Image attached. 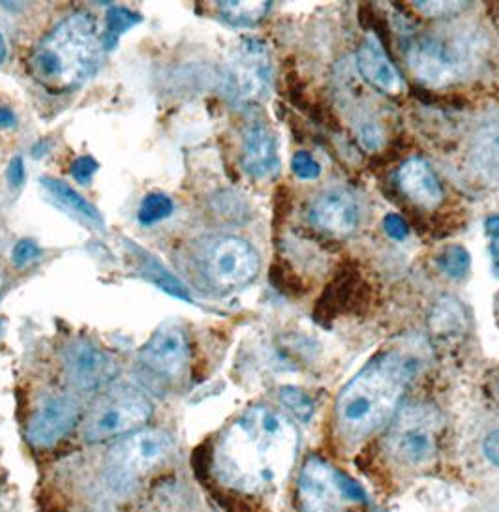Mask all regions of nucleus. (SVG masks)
<instances>
[{
  "instance_id": "nucleus-1",
  "label": "nucleus",
  "mask_w": 499,
  "mask_h": 512,
  "mask_svg": "<svg viewBox=\"0 0 499 512\" xmlns=\"http://www.w3.org/2000/svg\"><path fill=\"white\" fill-rule=\"evenodd\" d=\"M297 447V430L282 413L267 406L250 407L220 437L214 471L235 490L261 494L288 477Z\"/></svg>"
},
{
  "instance_id": "nucleus-2",
  "label": "nucleus",
  "mask_w": 499,
  "mask_h": 512,
  "mask_svg": "<svg viewBox=\"0 0 499 512\" xmlns=\"http://www.w3.org/2000/svg\"><path fill=\"white\" fill-rule=\"evenodd\" d=\"M417 359L389 349L376 355L349 381L336 400V422L342 437L359 443L394 419Z\"/></svg>"
},
{
  "instance_id": "nucleus-3",
  "label": "nucleus",
  "mask_w": 499,
  "mask_h": 512,
  "mask_svg": "<svg viewBox=\"0 0 499 512\" xmlns=\"http://www.w3.org/2000/svg\"><path fill=\"white\" fill-rule=\"evenodd\" d=\"M100 46L102 38L94 16L89 12L70 14L34 47L29 70L47 91H74L94 74Z\"/></svg>"
},
{
  "instance_id": "nucleus-4",
  "label": "nucleus",
  "mask_w": 499,
  "mask_h": 512,
  "mask_svg": "<svg viewBox=\"0 0 499 512\" xmlns=\"http://www.w3.org/2000/svg\"><path fill=\"white\" fill-rule=\"evenodd\" d=\"M173 447V439L162 430H137L124 437L107 454V484L115 492H128L139 477L169 458Z\"/></svg>"
},
{
  "instance_id": "nucleus-5",
  "label": "nucleus",
  "mask_w": 499,
  "mask_h": 512,
  "mask_svg": "<svg viewBox=\"0 0 499 512\" xmlns=\"http://www.w3.org/2000/svg\"><path fill=\"white\" fill-rule=\"evenodd\" d=\"M297 496L301 512H348L349 505L366 501L359 482L318 456H310L304 462Z\"/></svg>"
},
{
  "instance_id": "nucleus-6",
  "label": "nucleus",
  "mask_w": 499,
  "mask_h": 512,
  "mask_svg": "<svg viewBox=\"0 0 499 512\" xmlns=\"http://www.w3.org/2000/svg\"><path fill=\"white\" fill-rule=\"evenodd\" d=\"M152 417V404L145 392L134 387H119L106 392L92 407L85 421V437L104 441L141 430Z\"/></svg>"
},
{
  "instance_id": "nucleus-7",
  "label": "nucleus",
  "mask_w": 499,
  "mask_h": 512,
  "mask_svg": "<svg viewBox=\"0 0 499 512\" xmlns=\"http://www.w3.org/2000/svg\"><path fill=\"white\" fill-rule=\"evenodd\" d=\"M259 256L250 242L239 237H220L201 254V271L220 291H235L256 280Z\"/></svg>"
},
{
  "instance_id": "nucleus-8",
  "label": "nucleus",
  "mask_w": 499,
  "mask_h": 512,
  "mask_svg": "<svg viewBox=\"0 0 499 512\" xmlns=\"http://www.w3.org/2000/svg\"><path fill=\"white\" fill-rule=\"evenodd\" d=\"M439 417L432 407L404 409L394 421L389 447L408 466L428 464L438 451Z\"/></svg>"
},
{
  "instance_id": "nucleus-9",
  "label": "nucleus",
  "mask_w": 499,
  "mask_h": 512,
  "mask_svg": "<svg viewBox=\"0 0 499 512\" xmlns=\"http://www.w3.org/2000/svg\"><path fill=\"white\" fill-rule=\"evenodd\" d=\"M192 359L188 334L179 323L167 321L158 327L139 351V364L145 374L162 383H175L186 374Z\"/></svg>"
},
{
  "instance_id": "nucleus-10",
  "label": "nucleus",
  "mask_w": 499,
  "mask_h": 512,
  "mask_svg": "<svg viewBox=\"0 0 499 512\" xmlns=\"http://www.w3.org/2000/svg\"><path fill=\"white\" fill-rule=\"evenodd\" d=\"M408 62L413 74L419 79L443 87L453 83L464 72L466 53L454 40L424 36L409 47Z\"/></svg>"
},
{
  "instance_id": "nucleus-11",
  "label": "nucleus",
  "mask_w": 499,
  "mask_h": 512,
  "mask_svg": "<svg viewBox=\"0 0 499 512\" xmlns=\"http://www.w3.org/2000/svg\"><path fill=\"white\" fill-rule=\"evenodd\" d=\"M271 81V62L265 46L258 40H246L227 62V94L239 102H256Z\"/></svg>"
},
{
  "instance_id": "nucleus-12",
  "label": "nucleus",
  "mask_w": 499,
  "mask_h": 512,
  "mask_svg": "<svg viewBox=\"0 0 499 512\" xmlns=\"http://www.w3.org/2000/svg\"><path fill=\"white\" fill-rule=\"evenodd\" d=\"M62 364L68 381L79 391L104 389L119 374L115 357L85 338L64 347Z\"/></svg>"
},
{
  "instance_id": "nucleus-13",
  "label": "nucleus",
  "mask_w": 499,
  "mask_h": 512,
  "mask_svg": "<svg viewBox=\"0 0 499 512\" xmlns=\"http://www.w3.org/2000/svg\"><path fill=\"white\" fill-rule=\"evenodd\" d=\"M81 415V407L70 394H49L32 411L27 439L38 449H49L68 436Z\"/></svg>"
},
{
  "instance_id": "nucleus-14",
  "label": "nucleus",
  "mask_w": 499,
  "mask_h": 512,
  "mask_svg": "<svg viewBox=\"0 0 499 512\" xmlns=\"http://www.w3.org/2000/svg\"><path fill=\"white\" fill-rule=\"evenodd\" d=\"M359 205L344 188H331L319 194L310 207L314 226L338 237H346L359 226Z\"/></svg>"
},
{
  "instance_id": "nucleus-15",
  "label": "nucleus",
  "mask_w": 499,
  "mask_h": 512,
  "mask_svg": "<svg viewBox=\"0 0 499 512\" xmlns=\"http://www.w3.org/2000/svg\"><path fill=\"white\" fill-rule=\"evenodd\" d=\"M357 68H359L361 76L379 91L398 94L404 87L400 72L387 57L378 38L372 34L366 36V40L357 51Z\"/></svg>"
},
{
  "instance_id": "nucleus-16",
  "label": "nucleus",
  "mask_w": 499,
  "mask_h": 512,
  "mask_svg": "<svg viewBox=\"0 0 499 512\" xmlns=\"http://www.w3.org/2000/svg\"><path fill=\"white\" fill-rule=\"evenodd\" d=\"M242 166L256 179L271 175L278 167L276 141L263 122H254L246 128L242 141Z\"/></svg>"
},
{
  "instance_id": "nucleus-17",
  "label": "nucleus",
  "mask_w": 499,
  "mask_h": 512,
  "mask_svg": "<svg viewBox=\"0 0 499 512\" xmlns=\"http://www.w3.org/2000/svg\"><path fill=\"white\" fill-rule=\"evenodd\" d=\"M398 182L402 192L411 201L419 203L421 207L434 209L443 201V190H441L439 179L423 158L415 156L406 160L398 171Z\"/></svg>"
},
{
  "instance_id": "nucleus-18",
  "label": "nucleus",
  "mask_w": 499,
  "mask_h": 512,
  "mask_svg": "<svg viewBox=\"0 0 499 512\" xmlns=\"http://www.w3.org/2000/svg\"><path fill=\"white\" fill-rule=\"evenodd\" d=\"M469 160L483 179L499 182V115L479 126L469 147Z\"/></svg>"
},
{
  "instance_id": "nucleus-19",
  "label": "nucleus",
  "mask_w": 499,
  "mask_h": 512,
  "mask_svg": "<svg viewBox=\"0 0 499 512\" xmlns=\"http://www.w3.org/2000/svg\"><path fill=\"white\" fill-rule=\"evenodd\" d=\"M42 184L46 186L47 192L51 194V196L55 197L57 201H61L64 207H68L70 211L76 212L79 216H83L85 220H89L92 224H96V226H102L104 224V218H102V214L98 212V209L91 205L85 197L79 196L76 190L72 188V186H68L66 182L57 181V179H42Z\"/></svg>"
},
{
  "instance_id": "nucleus-20",
  "label": "nucleus",
  "mask_w": 499,
  "mask_h": 512,
  "mask_svg": "<svg viewBox=\"0 0 499 512\" xmlns=\"http://www.w3.org/2000/svg\"><path fill=\"white\" fill-rule=\"evenodd\" d=\"M271 2H220L218 14L224 21L235 27H254L269 14Z\"/></svg>"
},
{
  "instance_id": "nucleus-21",
  "label": "nucleus",
  "mask_w": 499,
  "mask_h": 512,
  "mask_svg": "<svg viewBox=\"0 0 499 512\" xmlns=\"http://www.w3.org/2000/svg\"><path fill=\"white\" fill-rule=\"evenodd\" d=\"M139 21H141V17L134 14V12H130L128 8L111 6L107 10V29L104 38H102V46L106 49H113L122 34L128 29H132Z\"/></svg>"
},
{
  "instance_id": "nucleus-22",
  "label": "nucleus",
  "mask_w": 499,
  "mask_h": 512,
  "mask_svg": "<svg viewBox=\"0 0 499 512\" xmlns=\"http://www.w3.org/2000/svg\"><path fill=\"white\" fill-rule=\"evenodd\" d=\"M141 271L151 280L152 284H156L162 291H166L169 295L182 299V301H190V295H188L186 287L182 286L181 280H177L171 272H167L158 261H154L151 257L145 259Z\"/></svg>"
},
{
  "instance_id": "nucleus-23",
  "label": "nucleus",
  "mask_w": 499,
  "mask_h": 512,
  "mask_svg": "<svg viewBox=\"0 0 499 512\" xmlns=\"http://www.w3.org/2000/svg\"><path fill=\"white\" fill-rule=\"evenodd\" d=\"M173 212V201L164 194H149L143 199L137 218L143 226H152L166 220Z\"/></svg>"
},
{
  "instance_id": "nucleus-24",
  "label": "nucleus",
  "mask_w": 499,
  "mask_h": 512,
  "mask_svg": "<svg viewBox=\"0 0 499 512\" xmlns=\"http://www.w3.org/2000/svg\"><path fill=\"white\" fill-rule=\"evenodd\" d=\"M280 402L282 406L288 407L289 411L299 419V421L308 422L314 417V402L306 392L297 389V387H282L280 389Z\"/></svg>"
},
{
  "instance_id": "nucleus-25",
  "label": "nucleus",
  "mask_w": 499,
  "mask_h": 512,
  "mask_svg": "<svg viewBox=\"0 0 499 512\" xmlns=\"http://www.w3.org/2000/svg\"><path fill=\"white\" fill-rule=\"evenodd\" d=\"M438 265L441 271L451 278H464L471 265V256L468 250L462 246H449L438 257Z\"/></svg>"
},
{
  "instance_id": "nucleus-26",
  "label": "nucleus",
  "mask_w": 499,
  "mask_h": 512,
  "mask_svg": "<svg viewBox=\"0 0 499 512\" xmlns=\"http://www.w3.org/2000/svg\"><path fill=\"white\" fill-rule=\"evenodd\" d=\"M415 8L430 17L456 16L468 8L466 2H415Z\"/></svg>"
},
{
  "instance_id": "nucleus-27",
  "label": "nucleus",
  "mask_w": 499,
  "mask_h": 512,
  "mask_svg": "<svg viewBox=\"0 0 499 512\" xmlns=\"http://www.w3.org/2000/svg\"><path fill=\"white\" fill-rule=\"evenodd\" d=\"M291 169L303 181H314V179H318L319 173H321V166L314 160V156L304 151L297 152L293 156Z\"/></svg>"
},
{
  "instance_id": "nucleus-28",
  "label": "nucleus",
  "mask_w": 499,
  "mask_h": 512,
  "mask_svg": "<svg viewBox=\"0 0 499 512\" xmlns=\"http://www.w3.org/2000/svg\"><path fill=\"white\" fill-rule=\"evenodd\" d=\"M98 162L92 156H79L76 162L72 164V175L77 182L87 184L92 181L94 173L98 171Z\"/></svg>"
},
{
  "instance_id": "nucleus-29",
  "label": "nucleus",
  "mask_w": 499,
  "mask_h": 512,
  "mask_svg": "<svg viewBox=\"0 0 499 512\" xmlns=\"http://www.w3.org/2000/svg\"><path fill=\"white\" fill-rule=\"evenodd\" d=\"M383 229H385V233H387L393 241H404V239L409 235L408 224H406V222H404V218H402V216H398V214H389V216H385V220H383Z\"/></svg>"
},
{
  "instance_id": "nucleus-30",
  "label": "nucleus",
  "mask_w": 499,
  "mask_h": 512,
  "mask_svg": "<svg viewBox=\"0 0 499 512\" xmlns=\"http://www.w3.org/2000/svg\"><path fill=\"white\" fill-rule=\"evenodd\" d=\"M38 256H40V248H38V244H36V242L32 241L17 242L14 252H12L14 263L19 265V267H23V265L31 263V261H34Z\"/></svg>"
},
{
  "instance_id": "nucleus-31",
  "label": "nucleus",
  "mask_w": 499,
  "mask_h": 512,
  "mask_svg": "<svg viewBox=\"0 0 499 512\" xmlns=\"http://www.w3.org/2000/svg\"><path fill=\"white\" fill-rule=\"evenodd\" d=\"M483 452L494 466L499 467V430L484 439Z\"/></svg>"
},
{
  "instance_id": "nucleus-32",
  "label": "nucleus",
  "mask_w": 499,
  "mask_h": 512,
  "mask_svg": "<svg viewBox=\"0 0 499 512\" xmlns=\"http://www.w3.org/2000/svg\"><path fill=\"white\" fill-rule=\"evenodd\" d=\"M8 181L12 186H21L23 181H25V164H23V158L21 156H16L12 162H10V167H8Z\"/></svg>"
},
{
  "instance_id": "nucleus-33",
  "label": "nucleus",
  "mask_w": 499,
  "mask_h": 512,
  "mask_svg": "<svg viewBox=\"0 0 499 512\" xmlns=\"http://www.w3.org/2000/svg\"><path fill=\"white\" fill-rule=\"evenodd\" d=\"M361 139H363V145L370 147V149L378 147V132H376V128H374V126H366L363 130V137H361Z\"/></svg>"
},
{
  "instance_id": "nucleus-34",
  "label": "nucleus",
  "mask_w": 499,
  "mask_h": 512,
  "mask_svg": "<svg viewBox=\"0 0 499 512\" xmlns=\"http://www.w3.org/2000/svg\"><path fill=\"white\" fill-rule=\"evenodd\" d=\"M486 233L492 237L494 244H499V214L486 220Z\"/></svg>"
},
{
  "instance_id": "nucleus-35",
  "label": "nucleus",
  "mask_w": 499,
  "mask_h": 512,
  "mask_svg": "<svg viewBox=\"0 0 499 512\" xmlns=\"http://www.w3.org/2000/svg\"><path fill=\"white\" fill-rule=\"evenodd\" d=\"M16 124V115L8 107H0V128H10Z\"/></svg>"
},
{
  "instance_id": "nucleus-36",
  "label": "nucleus",
  "mask_w": 499,
  "mask_h": 512,
  "mask_svg": "<svg viewBox=\"0 0 499 512\" xmlns=\"http://www.w3.org/2000/svg\"><path fill=\"white\" fill-rule=\"evenodd\" d=\"M6 59V40H4V36L0 34V64L4 62Z\"/></svg>"
},
{
  "instance_id": "nucleus-37",
  "label": "nucleus",
  "mask_w": 499,
  "mask_h": 512,
  "mask_svg": "<svg viewBox=\"0 0 499 512\" xmlns=\"http://www.w3.org/2000/svg\"><path fill=\"white\" fill-rule=\"evenodd\" d=\"M2 286H4V271L0 269V289H2Z\"/></svg>"
},
{
  "instance_id": "nucleus-38",
  "label": "nucleus",
  "mask_w": 499,
  "mask_h": 512,
  "mask_svg": "<svg viewBox=\"0 0 499 512\" xmlns=\"http://www.w3.org/2000/svg\"><path fill=\"white\" fill-rule=\"evenodd\" d=\"M498 304H499V297H498Z\"/></svg>"
}]
</instances>
